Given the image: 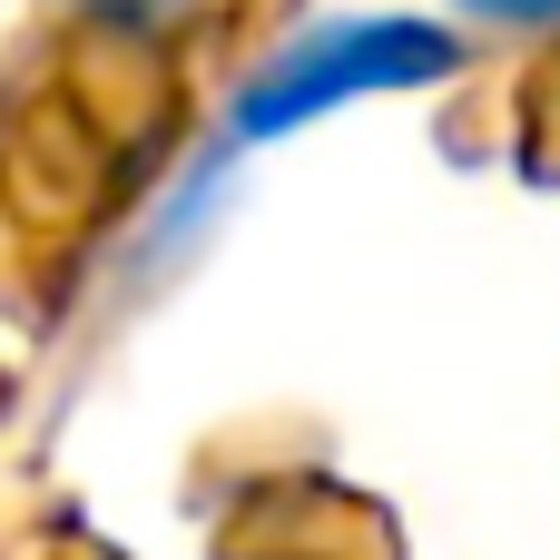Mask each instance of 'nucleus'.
<instances>
[{"instance_id":"obj_1","label":"nucleus","mask_w":560,"mask_h":560,"mask_svg":"<svg viewBox=\"0 0 560 560\" xmlns=\"http://www.w3.org/2000/svg\"><path fill=\"white\" fill-rule=\"evenodd\" d=\"M463 69V39L443 20H413V10H335V20H305L295 39H276L236 108H226V138H285L305 118H335V108H364V98H404V89H443Z\"/></svg>"},{"instance_id":"obj_2","label":"nucleus","mask_w":560,"mask_h":560,"mask_svg":"<svg viewBox=\"0 0 560 560\" xmlns=\"http://www.w3.org/2000/svg\"><path fill=\"white\" fill-rule=\"evenodd\" d=\"M482 30H560V0H453Z\"/></svg>"},{"instance_id":"obj_3","label":"nucleus","mask_w":560,"mask_h":560,"mask_svg":"<svg viewBox=\"0 0 560 560\" xmlns=\"http://www.w3.org/2000/svg\"><path fill=\"white\" fill-rule=\"evenodd\" d=\"M118 10H177V0H118Z\"/></svg>"}]
</instances>
